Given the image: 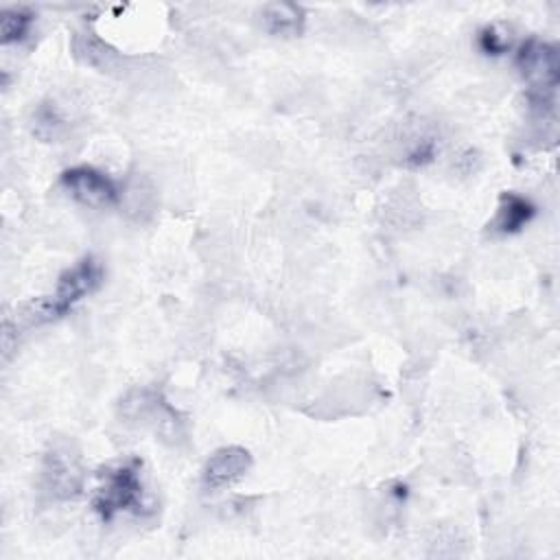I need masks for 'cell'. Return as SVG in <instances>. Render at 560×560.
I'll use <instances>...</instances> for the list:
<instances>
[{"label": "cell", "instance_id": "1", "mask_svg": "<svg viewBox=\"0 0 560 560\" xmlns=\"http://www.w3.org/2000/svg\"><path fill=\"white\" fill-rule=\"evenodd\" d=\"M92 508L103 521H112L118 512H144L147 490L142 483V462L127 457L103 466L92 494Z\"/></svg>", "mask_w": 560, "mask_h": 560}, {"label": "cell", "instance_id": "2", "mask_svg": "<svg viewBox=\"0 0 560 560\" xmlns=\"http://www.w3.org/2000/svg\"><path fill=\"white\" fill-rule=\"evenodd\" d=\"M516 66L523 79L529 83L532 105L538 107L540 112L551 109L553 94L558 88V77H560L558 50L551 44H545L540 39H527L518 48Z\"/></svg>", "mask_w": 560, "mask_h": 560}, {"label": "cell", "instance_id": "3", "mask_svg": "<svg viewBox=\"0 0 560 560\" xmlns=\"http://www.w3.org/2000/svg\"><path fill=\"white\" fill-rule=\"evenodd\" d=\"M103 280V265L94 256H85L72 269L59 276L57 289L48 298H39L37 306L44 322L66 315L77 302L90 295Z\"/></svg>", "mask_w": 560, "mask_h": 560}, {"label": "cell", "instance_id": "4", "mask_svg": "<svg viewBox=\"0 0 560 560\" xmlns=\"http://www.w3.org/2000/svg\"><path fill=\"white\" fill-rule=\"evenodd\" d=\"M85 468L72 444H55L42 464V488L50 499L70 501L83 490Z\"/></svg>", "mask_w": 560, "mask_h": 560}, {"label": "cell", "instance_id": "5", "mask_svg": "<svg viewBox=\"0 0 560 560\" xmlns=\"http://www.w3.org/2000/svg\"><path fill=\"white\" fill-rule=\"evenodd\" d=\"M61 184L74 199L90 208H107L118 201L116 184L94 166H72L63 171Z\"/></svg>", "mask_w": 560, "mask_h": 560}, {"label": "cell", "instance_id": "6", "mask_svg": "<svg viewBox=\"0 0 560 560\" xmlns=\"http://www.w3.org/2000/svg\"><path fill=\"white\" fill-rule=\"evenodd\" d=\"M252 468V455L243 446H221L203 464L201 479L210 490H219L238 481Z\"/></svg>", "mask_w": 560, "mask_h": 560}, {"label": "cell", "instance_id": "7", "mask_svg": "<svg viewBox=\"0 0 560 560\" xmlns=\"http://www.w3.org/2000/svg\"><path fill=\"white\" fill-rule=\"evenodd\" d=\"M262 26L271 35L295 37L304 28V9L291 2H269L262 7Z\"/></svg>", "mask_w": 560, "mask_h": 560}, {"label": "cell", "instance_id": "8", "mask_svg": "<svg viewBox=\"0 0 560 560\" xmlns=\"http://www.w3.org/2000/svg\"><path fill=\"white\" fill-rule=\"evenodd\" d=\"M536 214V208L529 199L516 192H503L499 199V210L494 219V230L501 234H514L523 225H527Z\"/></svg>", "mask_w": 560, "mask_h": 560}, {"label": "cell", "instance_id": "9", "mask_svg": "<svg viewBox=\"0 0 560 560\" xmlns=\"http://www.w3.org/2000/svg\"><path fill=\"white\" fill-rule=\"evenodd\" d=\"M0 18H2L0 20V39H2V44H13V42H20L26 37L35 15L28 9L13 7V9H4Z\"/></svg>", "mask_w": 560, "mask_h": 560}, {"label": "cell", "instance_id": "10", "mask_svg": "<svg viewBox=\"0 0 560 560\" xmlns=\"http://www.w3.org/2000/svg\"><path fill=\"white\" fill-rule=\"evenodd\" d=\"M477 42H479V48H481L486 55H503V52L510 48V35H508V31H501V28L494 26V24L481 28Z\"/></svg>", "mask_w": 560, "mask_h": 560}]
</instances>
